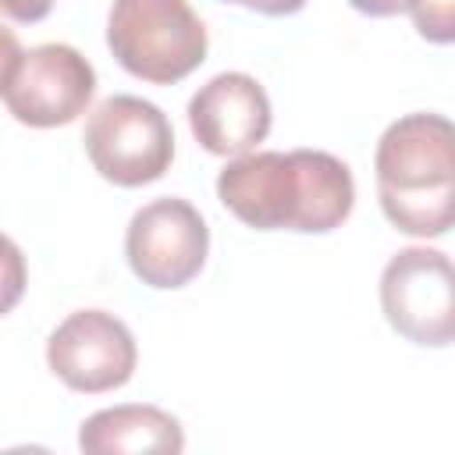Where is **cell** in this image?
<instances>
[{"instance_id": "10", "label": "cell", "mask_w": 455, "mask_h": 455, "mask_svg": "<svg viewBox=\"0 0 455 455\" xmlns=\"http://www.w3.org/2000/svg\"><path fill=\"white\" fill-rule=\"evenodd\" d=\"M78 448L85 455H178L185 451V430L160 405L128 402L82 419Z\"/></svg>"}, {"instance_id": "13", "label": "cell", "mask_w": 455, "mask_h": 455, "mask_svg": "<svg viewBox=\"0 0 455 455\" xmlns=\"http://www.w3.org/2000/svg\"><path fill=\"white\" fill-rule=\"evenodd\" d=\"M220 4H238V7H249L256 14H267V18H284V14H299L306 7V0H220Z\"/></svg>"}, {"instance_id": "9", "label": "cell", "mask_w": 455, "mask_h": 455, "mask_svg": "<svg viewBox=\"0 0 455 455\" xmlns=\"http://www.w3.org/2000/svg\"><path fill=\"white\" fill-rule=\"evenodd\" d=\"M270 96L245 71H220L188 100V128L196 142L224 160L252 153L270 135Z\"/></svg>"}, {"instance_id": "14", "label": "cell", "mask_w": 455, "mask_h": 455, "mask_svg": "<svg viewBox=\"0 0 455 455\" xmlns=\"http://www.w3.org/2000/svg\"><path fill=\"white\" fill-rule=\"evenodd\" d=\"M348 7L366 14V18H395V14L409 11L412 0H348Z\"/></svg>"}, {"instance_id": "12", "label": "cell", "mask_w": 455, "mask_h": 455, "mask_svg": "<svg viewBox=\"0 0 455 455\" xmlns=\"http://www.w3.org/2000/svg\"><path fill=\"white\" fill-rule=\"evenodd\" d=\"M53 4H57V0H0L4 14H7L11 21H25V25L43 21V18L53 11Z\"/></svg>"}, {"instance_id": "7", "label": "cell", "mask_w": 455, "mask_h": 455, "mask_svg": "<svg viewBox=\"0 0 455 455\" xmlns=\"http://www.w3.org/2000/svg\"><path fill=\"white\" fill-rule=\"evenodd\" d=\"M210 252V228L203 213L178 196H160L135 210L124 231V256L132 274L156 288L174 291L199 277Z\"/></svg>"}, {"instance_id": "11", "label": "cell", "mask_w": 455, "mask_h": 455, "mask_svg": "<svg viewBox=\"0 0 455 455\" xmlns=\"http://www.w3.org/2000/svg\"><path fill=\"white\" fill-rule=\"evenodd\" d=\"M416 32L434 46L455 43V0H412L409 7Z\"/></svg>"}, {"instance_id": "3", "label": "cell", "mask_w": 455, "mask_h": 455, "mask_svg": "<svg viewBox=\"0 0 455 455\" xmlns=\"http://www.w3.org/2000/svg\"><path fill=\"white\" fill-rule=\"evenodd\" d=\"M107 46L128 75L149 85H174L206 60L210 39L188 0H114Z\"/></svg>"}, {"instance_id": "2", "label": "cell", "mask_w": 455, "mask_h": 455, "mask_svg": "<svg viewBox=\"0 0 455 455\" xmlns=\"http://www.w3.org/2000/svg\"><path fill=\"white\" fill-rule=\"evenodd\" d=\"M384 217L412 238L455 228V121L416 110L384 128L373 153Z\"/></svg>"}, {"instance_id": "1", "label": "cell", "mask_w": 455, "mask_h": 455, "mask_svg": "<svg viewBox=\"0 0 455 455\" xmlns=\"http://www.w3.org/2000/svg\"><path fill=\"white\" fill-rule=\"evenodd\" d=\"M217 199L256 231L327 235L348 220L355 181L348 164L323 149H252L224 164Z\"/></svg>"}, {"instance_id": "4", "label": "cell", "mask_w": 455, "mask_h": 455, "mask_svg": "<svg viewBox=\"0 0 455 455\" xmlns=\"http://www.w3.org/2000/svg\"><path fill=\"white\" fill-rule=\"evenodd\" d=\"M85 156L96 174L117 188L160 181L174 160V128L167 114L142 96H107L85 121Z\"/></svg>"}, {"instance_id": "5", "label": "cell", "mask_w": 455, "mask_h": 455, "mask_svg": "<svg viewBox=\"0 0 455 455\" xmlns=\"http://www.w3.org/2000/svg\"><path fill=\"white\" fill-rule=\"evenodd\" d=\"M4 107L28 128L71 124L96 96L92 64L68 43H43L18 50L14 36H4Z\"/></svg>"}, {"instance_id": "8", "label": "cell", "mask_w": 455, "mask_h": 455, "mask_svg": "<svg viewBox=\"0 0 455 455\" xmlns=\"http://www.w3.org/2000/svg\"><path fill=\"white\" fill-rule=\"evenodd\" d=\"M139 348L124 320L107 309H75L46 338L50 373L78 395H107L132 380Z\"/></svg>"}, {"instance_id": "6", "label": "cell", "mask_w": 455, "mask_h": 455, "mask_svg": "<svg viewBox=\"0 0 455 455\" xmlns=\"http://www.w3.org/2000/svg\"><path fill=\"white\" fill-rule=\"evenodd\" d=\"M380 309L412 345H455V259L430 245L398 249L380 270Z\"/></svg>"}]
</instances>
